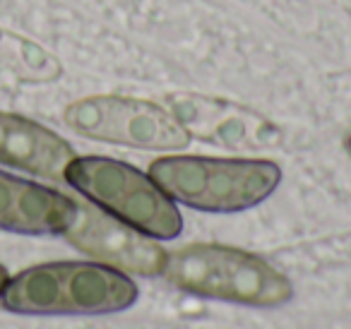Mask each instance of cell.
<instances>
[{
  "label": "cell",
  "instance_id": "cell-4",
  "mask_svg": "<svg viewBox=\"0 0 351 329\" xmlns=\"http://www.w3.org/2000/svg\"><path fill=\"white\" fill-rule=\"evenodd\" d=\"M65 183L84 199L137 231L173 241L183 231V217L173 199L140 169L108 156H75L65 171Z\"/></svg>",
  "mask_w": 351,
  "mask_h": 329
},
{
  "label": "cell",
  "instance_id": "cell-11",
  "mask_svg": "<svg viewBox=\"0 0 351 329\" xmlns=\"http://www.w3.org/2000/svg\"><path fill=\"white\" fill-rule=\"evenodd\" d=\"M346 151H349V154H351V135L346 137Z\"/></svg>",
  "mask_w": 351,
  "mask_h": 329
},
{
  "label": "cell",
  "instance_id": "cell-9",
  "mask_svg": "<svg viewBox=\"0 0 351 329\" xmlns=\"http://www.w3.org/2000/svg\"><path fill=\"white\" fill-rule=\"evenodd\" d=\"M75 149L58 132L17 113L0 111V164L46 180H65Z\"/></svg>",
  "mask_w": 351,
  "mask_h": 329
},
{
  "label": "cell",
  "instance_id": "cell-7",
  "mask_svg": "<svg viewBox=\"0 0 351 329\" xmlns=\"http://www.w3.org/2000/svg\"><path fill=\"white\" fill-rule=\"evenodd\" d=\"M166 106L191 137L215 147L236 151H260L277 147L282 132L272 121L253 108L202 97V94H171Z\"/></svg>",
  "mask_w": 351,
  "mask_h": 329
},
{
  "label": "cell",
  "instance_id": "cell-1",
  "mask_svg": "<svg viewBox=\"0 0 351 329\" xmlns=\"http://www.w3.org/2000/svg\"><path fill=\"white\" fill-rule=\"evenodd\" d=\"M137 300V284L101 262H46L10 276L0 305L15 315H111Z\"/></svg>",
  "mask_w": 351,
  "mask_h": 329
},
{
  "label": "cell",
  "instance_id": "cell-5",
  "mask_svg": "<svg viewBox=\"0 0 351 329\" xmlns=\"http://www.w3.org/2000/svg\"><path fill=\"white\" fill-rule=\"evenodd\" d=\"M65 123L77 135L147 151L186 149L191 135L169 108L132 97H87L65 108Z\"/></svg>",
  "mask_w": 351,
  "mask_h": 329
},
{
  "label": "cell",
  "instance_id": "cell-2",
  "mask_svg": "<svg viewBox=\"0 0 351 329\" xmlns=\"http://www.w3.org/2000/svg\"><path fill=\"white\" fill-rule=\"evenodd\" d=\"M161 274L183 293L250 308H277L293 295L287 274L267 260L217 243H191L166 252Z\"/></svg>",
  "mask_w": 351,
  "mask_h": 329
},
{
  "label": "cell",
  "instance_id": "cell-10",
  "mask_svg": "<svg viewBox=\"0 0 351 329\" xmlns=\"http://www.w3.org/2000/svg\"><path fill=\"white\" fill-rule=\"evenodd\" d=\"M8 279H10V276H8V269L3 265H0V291H3V286H5Z\"/></svg>",
  "mask_w": 351,
  "mask_h": 329
},
{
  "label": "cell",
  "instance_id": "cell-8",
  "mask_svg": "<svg viewBox=\"0 0 351 329\" xmlns=\"http://www.w3.org/2000/svg\"><path fill=\"white\" fill-rule=\"evenodd\" d=\"M77 199L0 171V228L22 236H63L75 221Z\"/></svg>",
  "mask_w": 351,
  "mask_h": 329
},
{
  "label": "cell",
  "instance_id": "cell-6",
  "mask_svg": "<svg viewBox=\"0 0 351 329\" xmlns=\"http://www.w3.org/2000/svg\"><path fill=\"white\" fill-rule=\"evenodd\" d=\"M63 238L84 255L128 274L159 276L166 265V250L154 238L89 199H77L75 221L63 231Z\"/></svg>",
  "mask_w": 351,
  "mask_h": 329
},
{
  "label": "cell",
  "instance_id": "cell-3",
  "mask_svg": "<svg viewBox=\"0 0 351 329\" xmlns=\"http://www.w3.org/2000/svg\"><path fill=\"white\" fill-rule=\"evenodd\" d=\"M149 178L173 202L212 214L258 207L277 190L282 169L267 159L161 156L152 161Z\"/></svg>",
  "mask_w": 351,
  "mask_h": 329
}]
</instances>
